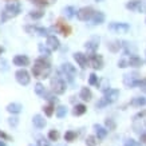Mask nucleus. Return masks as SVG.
<instances>
[{
	"mask_svg": "<svg viewBox=\"0 0 146 146\" xmlns=\"http://www.w3.org/2000/svg\"><path fill=\"white\" fill-rule=\"evenodd\" d=\"M19 13H20V4L15 3V1L8 3L5 5V8L3 9V12H1V22H7L9 19L18 16Z\"/></svg>",
	"mask_w": 146,
	"mask_h": 146,
	"instance_id": "f257e3e1",
	"label": "nucleus"
},
{
	"mask_svg": "<svg viewBox=\"0 0 146 146\" xmlns=\"http://www.w3.org/2000/svg\"><path fill=\"white\" fill-rule=\"evenodd\" d=\"M50 74H51V67H44L40 66V64H36L32 67V75L36 79H46L48 78Z\"/></svg>",
	"mask_w": 146,
	"mask_h": 146,
	"instance_id": "f03ea898",
	"label": "nucleus"
},
{
	"mask_svg": "<svg viewBox=\"0 0 146 146\" xmlns=\"http://www.w3.org/2000/svg\"><path fill=\"white\" fill-rule=\"evenodd\" d=\"M51 90H52V93L58 94V95H62L66 91V83H64V80L60 76L52 78L51 79Z\"/></svg>",
	"mask_w": 146,
	"mask_h": 146,
	"instance_id": "7ed1b4c3",
	"label": "nucleus"
},
{
	"mask_svg": "<svg viewBox=\"0 0 146 146\" xmlns=\"http://www.w3.org/2000/svg\"><path fill=\"white\" fill-rule=\"evenodd\" d=\"M94 13H95V11H94L91 7H82L80 9H78L76 16H78V19L82 20V22H87V20H90V19L94 16Z\"/></svg>",
	"mask_w": 146,
	"mask_h": 146,
	"instance_id": "20e7f679",
	"label": "nucleus"
},
{
	"mask_svg": "<svg viewBox=\"0 0 146 146\" xmlns=\"http://www.w3.org/2000/svg\"><path fill=\"white\" fill-rule=\"evenodd\" d=\"M89 64L95 70H101L103 67V58H102V55L93 52L89 56Z\"/></svg>",
	"mask_w": 146,
	"mask_h": 146,
	"instance_id": "39448f33",
	"label": "nucleus"
},
{
	"mask_svg": "<svg viewBox=\"0 0 146 146\" xmlns=\"http://www.w3.org/2000/svg\"><path fill=\"white\" fill-rule=\"evenodd\" d=\"M15 76H16V80H18L20 84H23V86H27V84L30 83V80H31L30 74H28L24 68H20V70L16 71V72H15Z\"/></svg>",
	"mask_w": 146,
	"mask_h": 146,
	"instance_id": "423d86ee",
	"label": "nucleus"
},
{
	"mask_svg": "<svg viewBox=\"0 0 146 146\" xmlns=\"http://www.w3.org/2000/svg\"><path fill=\"white\" fill-rule=\"evenodd\" d=\"M62 70H63L64 76H67V78H68V80H72V79H74V76L76 75L75 67L72 66L71 63H64V64L62 66Z\"/></svg>",
	"mask_w": 146,
	"mask_h": 146,
	"instance_id": "0eeeda50",
	"label": "nucleus"
},
{
	"mask_svg": "<svg viewBox=\"0 0 146 146\" xmlns=\"http://www.w3.org/2000/svg\"><path fill=\"white\" fill-rule=\"evenodd\" d=\"M56 30L60 32L63 36H68L71 34V31H72L71 27L63 22V19H59V20L56 22Z\"/></svg>",
	"mask_w": 146,
	"mask_h": 146,
	"instance_id": "6e6552de",
	"label": "nucleus"
},
{
	"mask_svg": "<svg viewBox=\"0 0 146 146\" xmlns=\"http://www.w3.org/2000/svg\"><path fill=\"white\" fill-rule=\"evenodd\" d=\"M74 59L80 66V68H86L89 66V58H87V55H84L83 52H75L74 54Z\"/></svg>",
	"mask_w": 146,
	"mask_h": 146,
	"instance_id": "1a4fd4ad",
	"label": "nucleus"
},
{
	"mask_svg": "<svg viewBox=\"0 0 146 146\" xmlns=\"http://www.w3.org/2000/svg\"><path fill=\"white\" fill-rule=\"evenodd\" d=\"M109 28L111 31L118 32V34H125V32L129 31V26L126 23H111L109 26Z\"/></svg>",
	"mask_w": 146,
	"mask_h": 146,
	"instance_id": "9d476101",
	"label": "nucleus"
},
{
	"mask_svg": "<svg viewBox=\"0 0 146 146\" xmlns=\"http://www.w3.org/2000/svg\"><path fill=\"white\" fill-rule=\"evenodd\" d=\"M138 82V74L137 72H133V74H126L123 78V83L129 87H133V86H137Z\"/></svg>",
	"mask_w": 146,
	"mask_h": 146,
	"instance_id": "9b49d317",
	"label": "nucleus"
},
{
	"mask_svg": "<svg viewBox=\"0 0 146 146\" xmlns=\"http://www.w3.org/2000/svg\"><path fill=\"white\" fill-rule=\"evenodd\" d=\"M46 44H47V47H48L51 51H55V50L59 48V46H60V43H59V39H58L56 36L54 35H50L47 36V40H46Z\"/></svg>",
	"mask_w": 146,
	"mask_h": 146,
	"instance_id": "f8f14e48",
	"label": "nucleus"
},
{
	"mask_svg": "<svg viewBox=\"0 0 146 146\" xmlns=\"http://www.w3.org/2000/svg\"><path fill=\"white\" fill-rule=\"evenodd\" d=\"M13 64L19 67H26L30 64V58L26 55H16L13 58Z\"/></svg>",
	"mask_w": 146,
	"mask_h": 146,
	"instance_id": "ddd939ff",
	"label": "nucleus"
},
{
	"mask_svg": "<svg viewBox=\"0 0 146 146\" xmlns=\"http://www.w3.org/2000/svg\"><path fill=\"white\" fill-rule=\"evenodd\" d=\"M84 47L90 52H95V50L99 47V38H91L89 42H86Z\"/></svg>",
	"mask_w": 146,
	"mask_h": 146,
	"instance_id": "4468645a",
	"label": "nucleus"
},
{
	"mask_svg": "<svg viewBox=\"0 0 146 146\" xmlns=\"http://www.w3.org/2000/svg\"><path fill=\"white\" fill-rule=\"evenodd\" d=\"M118 97H119V91H118L117 89H109L106 93H105V98H106L110 103L111 102H114V101H117V98Z\"/></svg>",
	"mask_w": 146,
	"mask_h": 146,
	"instance_id": "2eb2a0df",
	"label": "nucleus"
},
{
	"mask_svg": "<svg viewBox=\"0 0 146 146\" xmlns=\"http://www.w3.org/2000/svg\"><path fill=\"white\" fill-rule=\"evenodd\" d=\"M142 64H143V60H142L139 56H137V55H133V56L129 58V66H130V67L139 68Z\"/></svg>",
	"mask_w": 146,
	"mask_h": 146,
	"instance_id": "dca6fc26",
	"label": "nucleus"
},
{
	"mask_svg": "<svg viewBox=\"0 0 146 146\" xmlns=\"http://www.w3.org/2000/svg\"><path fill=\"white\" fill-rule=\"evenodd\" d=\"M79 98L82 101H91V98H93V93H91V90L89 87H83V89L80 90V94H79Z\"/></svg>",
	"mask_w": 146,
	"mask_h": 146,
	"instance_id": "f3484780",
	"label": "nucleus"
},
{
	"mask_svg": "<svg viewBox=\"0 0 146 146\" xmlns=\"http://www.w3.org/2000/svg\"><path fill=\"white\" fill-rule=\"evenodd\" d=\"M32 122H34V125H35L38 129H43L46 126V119L42 117V115H39V114H36V115H34V118H32Z\"/></svg>",
	"mask_w": 146,
	"mask_h": 146,
	"instance_id": "a211bd4d",
	"label": "nucleus"
},
{
	"mask_svg": "<svg viewBox=\"0 0 146 146\" xmlns=\"http://www.w3.org/2000/svg\"><path fill=\"white\" fill-rule=\"evenodd\" d=\"M23 106L20 103H16V102H13V103H9L8 106H7V111L9 113H12V114H19L20 111H22Z\"/></svg>",
	"mask_w": 146,
	"mask_h": 146,
	"instance_id": "6ab92c4d",
	"label": "nucleus"
},
{
	"mask_svg": "<svg viewBox=\"0 0 146 146\" xmlns=\"http://www.w3.org/2000/svg\"><path fill=\"white\" fill-rule=\"evenodd\" d=\"M141 0H130L127 4H126V8L130 9V11H138V9L141 8Z\"/></svg>",
	"mask_w": 146,
	"mask_h": 146,
	"instance_id": "aec40b11",
	"label": "nucleus"
},
{
	"mask_svg": "<svg viewBox=\"0 0 146 146\" xmlns=\"http://www.w3.org/2000/svg\"><path fill=\"white\" fill-rule=\"evenodd\" d=\"M94 129H95V131H97V138H98V139H103V138L106 137L107 130L105 127H102L101 125H95V126H94Z\"/></svg>",
	"mask_w": 146,
	"mask_h": 146,
	"instance_id": "412c9836",
	"label": "nucleus"
},
{
	"mask_svg": "<svg viewBox=\"0 0 146 146\" xmlns=\"http://www.w3.org/2000/svg\"><path fill=\"white\" fill-rule=\"evenodd\" d=\"M94 24H101V23L105 22V13L101 12V11H98V12L94 13V16L91 18Z\"/></svg>",
	"mask_w": 146,
	"mask_h": 146,
	"instance_id": "4be33fe9",
	"label": "nucleus"
},
{
	"mask_svg": "<svg viewBox=\"0 0 146 146\" xmlns=\"http://www.w3.org/2000/svg\"><path fill=\"white\" fill-rule=\"evenodd\" d=\"M86 110H87V107L84 106V105H76V106L74 107V110H72V114L76 115V117H79V115H83L84 113H86Z\"/></svg>",
	"mask_w": 146,
	"mask_h": 146,
	"instance_id": "5701e85b",
	"label": "nucleus"
},
{
	"mask_svg": "<svg viewBox=\"0 0 146 146\" xmlns=\"http://www.w3.org/2000/svg\"><path fill=\"white\" fill-rule=\"evenodd\" d=\"M145 103H146V99H145V98H142V97L134 98L133 101L130 102V105H131V106H134V107H141V106H143Z\"/></svg>",
	"mask_w": 146,
	"mask_h": 146,
	"instance_id": "b1692460",
	"label": "nucleus"
},
{
	"mask_svg": "<svg viewBox=\"0 0 146 146\" xmlns=\"http://www.w3.org/2000/svg\"><path fill=\"white\" fill-rule=\"evenodd\" d=\"M121 47H122V44H121L119 42H110V43L107 44V48L110 50L111 52H118Z\"/></svg>",
	"mask_w": 146,
	"mask_h": 146,
	"instance_id": "393cba45",
	"label": "nucleus"
},
{
	"mask_svg": "<svg viewBox=\"0 0 146 146\" xmlns=\"http://www.w3.org/2000/svg\"><path fill=\"white\" fill-rule=\"evenodd\" d=\"M78 12V11H76L75 9V7H66V8H64V13H66V18L67 19H72L74 18V16H75V13Z\"/></svg>",
	"mask_w": 146,
	"mask_h": 146,
	"instance_id": "a878e982",
	"label": "nucleus"
},
{
	"mask_svg": "<svg viewBox=\"0 0 146 146\" xmlns=\"http://www.w3.org/2000/svg\"><path fill=\"white\" fill-rule=\"evenodd\" d=\"M76 137H78V134H76L75 131H72V130H68V131H66V134H64V139H66L67 142H74L76 139Z\"/></svg>",
	"mask_w": 146,
	"mask_h": 146,
	"instance_id": "bb28decb",
	"label": "nucleus"
},
{
	"mask_svg": "<svg viewBox=\"0 0 146 146\" xmlns=\"http://www.w3.org/2000/svg\"><path fill=\"white\" fill-rule=\"evenodd\" d=\"M55 114H56L58 118H63V117H66L67 114V107L66 106H59L55 110Z\"/></svg>",
	"mask_w": 146,
	"mask_h": 146,
	"instance_id": "cd10ccee",
	"label": "nucleus"
},
{
	"mask_svg": "<svg viewBox=\"0 0 146 146\" xmlns=\"http://www.w3.org/2000/svg\"><path fill=\"white\" fill-rule=\"evenodd\" d=\"M35 93L40 97H44L46 95V90H44V86L42 83H36L35 84Z\"/></svg>",
	"mask_w": 146,
	"mask_h": 146,
	"instance_id": "c85d7f7f",
	"label": "nucleus"
},
{
	"mask_svg": "<svg viewBox=\"0 0 146 146\" xmlns=\"http://www.w3.org/2000/svg\"><path fill=\"white\" fill-rule=\"evenodd\" d=\"M39 51H40V54H43L44 56H48L50 54H51V50L47 47V44H43V43L39 44Z\"/></svg>",
	"mask_w": 146,
	"mask_h": 146,
	"instance_id": "c756f323",
	"label": "nucleus"
},
{
	"mask_svg": "<svg viewBox=\"0 0 146 146\" xmlns=\"http://www.w3.org/2000/svg\"><path fill=\"white\" fill-rule=\"evenodd\" d=\"M43 110H44V113H46L47 117H51V115L54 114V111L56 110V109H54V105L52 103H50V105H47V106L43 107Z\"/></svg>",
	"mask_w": 146,
	"mask_h": 146,
	"instance_id": "7c9ffc66",
	"label": "nucleus"
},
{
	"mask_svg": "<svg viewBox=\"0 0 146 146\" xmlns=\"http://www.w3.org/2000/svg\"><path fill=\"white\" fill-rule=\"evenodd\" d=\"M28 16L31 19H42L44 16V12H43V11H32V12H30Z\"/></svg>",
	"mask_w": 146,
	"mask_h": 146,
	"instance_id": "2f4dec72",
	"label": "nucleus"
},
{
	"mask_svg": "<svg viewBox=\"0 0 146 146\" xmlns=\"http://www.w3.org/2000/svg\"><path fill=\"white\" fill-rule=\"evenodd\" d=\"M98 143V138L94 137V135H89L86 138V145L87 146H95Z\"/></svg>",
	"mask_w": 146,
	"mask_h": 146,
	"instance_id": "473e14b6",
	"label": "nucleus"
},
{
	"mask_svg": "<svg viewBox=\"0 0 146 146\" xmlns=\"http://www.w3.org/2000/svg\"><path fill=\"white\" fill-rule=\"evenodd\" d=\"M59 137H60V134H59V131H58V130H50L48 138L51 139V141H58V139H59Z\"/></svg>",
	"mask_w": 146,
	"mask_h": 146,
	"instance_id": "72a5a7b5",
	"label": "nucleus"
},
{
	"mask_svg": "<svg viewBox=\"0 0 146 146\" xmlns=\"http://www.w3.org/2000/svg\"><path fill=\"white\" fill-rule=\"evenodd\" d=\"M109 86H110V84H109V80H107V79H102L101 84H99V89H101L103 93H106L107 90H109Z\"/></svg>",
	"mask_w": 146,
	"mask_h": 146,
	"instance_id": "f704fd0d",
	"label": "nucleus"
},
{
	"mask_svg": "<svg viewBox=\"0 0 146 146\" xmlns=\"http://www.w3.org/2000/svg\"><path fill=\"white\" fill-rule=\"evenodd\" d=\"M35 34L42 35V36H46L47 35V28H43V27H35Z\"/></svg>",
	"mask_w": 146,
	"mask_h": 146,
	"instance_id": "c9c22d12",
	"label": "nucleus"
},
{
	"mask_svg": "<svg viewBox=\"0 0 146 146\" xmlns=\"http://www.w3.org/2000/svg\"><path fill=\"white\" fill-rule=\"evenodd\" d=\"M32 3H35L38 5H48L51 3V0H30Z\"/></svg>",
	"mask_w": 146,
	"mask_h": 146,
	"instance_id": "e433bc0d",
	"label": "nucleus"
},
{
	"mask_svg": "<svg viewBox=\"0 0 146 146\" xmlns=\"http://www.w3.org/2000/svg\"><path fill=\"white\" fill-rule=\"evenodd\" d=\"M109 103H110V102H109V101H107V99H106V98L103 97V98H102V99H101V101H99V102H98V103H97V107H98V109H101V107L106 106V105H109Z\"/></svg>",
	"mask_w": 146,
	"mask_h": 146,
	"instance_id": "4c0bfd02",
	"label": "nucleus"
},
{
	"mask_svg": "<svg viewBox=\"0 0 146 146\" xmlns=\"http://www.w3.org/2000/svg\"><path fill=\"white\" fill-rule=\"evenodd\" d=\"M89 83L90 84H98V76L95 74H91L89 78Z\"/></svg>",
	"mask_w": 146,
	"mask_h": 146,
	"instance_id": "58836bf2",
	"label": "nucleus"
},
{
	"mask_svg": "<svg viewBox=\"0 0 146 146\" xmlns=\"http://www.w3.org/2000/svg\"><path fill=\"white\" fill-rule=\"evenodd\" d=\"M106 126L109 127V130H113V129H115V123H114V121L110 119V118H107V119H106Z\"/></svg>",
	"mask_w": 146,
	"mask_h": 146,
	"instance_id": "ea45409f",
	"label": "nucleus"
},
{
	"mask_svg": "<svg viewBox=\"0 0 146 146\" xmlns=\"http://www.w3.org/2000/svg\"><path fill=\"white\" fill-rule=\"evenodd\" d=\"M38 146H50V142L44 138H39L38 139Z\"/></svg>",
	"mask_w": 146,
	"mask_h": 146,
	"instance_id": "a19ab883",
	"label": "nucleus"
},
{
	"mask_svg": "<svg viewBox=\"0 0 146 146\" xmlns=\"http://www.w3.org/2000/svg\"><path fill=\"white\" fill-rule=\"evenodd\" d=\"M127 66H129V60H126V59H121L118 62V67H121V68H125Z\"/></svg>",
	"mask_w": 146,
	"mask_h": 146,
	"instance_id": "79ce46f5",
	"label": "nucleus"
},
{
	"mask_svg": "<svg viewBox=\"0 0 146 146\" xmlns=\"http://www.w3.org/2000/svg\"><path fill=\"white\" fill-rule=\"evenodd\" d=\"M143 117H146V110L139 111L138 114H135L134 115V119H139V118H143Z\"/></svg>",
	"mask_w": 146,
	"mask_h": 146,
	"instance_id": "37998d69",
	"label": "nucleus"
},
{
	"mask_svg": "<svg viewBox=\"0 0 146 146\" xmlns=\"http://www.w3.org/2000/svg\"><path fill=\"white\" fill-rule=\"evenodd\" d=\"M0 138L4 139V141H9V139H11V137H9L8 134H5L4 131H1V130H0Z\"/></svg>",
	"mask_w": 146,
	"mask_h": 146,
	"instance_id": "c03bdc74",
	"label": "nucleus"
},
{
	"mask_svg": "<svg viewBox=\"0 0 146 146\" xmlns=\"http://www.w3.org/2000/svg\"><path fill=\"white\" fill-rule=\"evenodd\" d=\"M9 125L15 127V126L18 125V118H9Z\"/></svg>",
	"mask_w": 146,
	"mask_h": 146,
	"instance_id": "a18cd8bd",
	"label": "nucleus"
},
{
	"mask_svg": "<svg viewBox=\"0 0 146 146\" xmlns=\"http://www.w3.org/2000/svg\"><path fill=\"white\" fill-rule=\"evenodd\" d=\"M134 145H135V143H134V142L131 141V139H130V141H129L127 143H126V146H134Z\"/></svg>",
	"mask_w": 146,
	"mask_h": 146,
	"instance_id": "49530a36",
	"label": "nucleus"
},
{
	"mask_svg": "<svg viewBox=\"0 0 146 146\" xmlns=\"http://www.w3.org/2000/svg\"><path fill=\"white\" fill-rule=\"evenodd\" d=\"M142 142H143V143H146V134H143V135H142Z\"/></svg>",
	"mask_w": 146,
	"mask_h": 146,
	"instance_id": "de8ad7c7",
	"label": "nucleus"
},
{
	"mask_svg": "<svg viewBox=\"0 0 146 146\" xmlns=\"http://www.w3.org/2000/svg\"><path fill=\"white\" fill-rule=\"evenodd\" d=\"M4 52V48H3V47H1V46H0V55H1V54Z\"/></svg>",
	"mask_w": 146,
	"mask_h": 146,
	"instance_id": "09e8293b",
	"label": "nucleus"
},
{
	"mask_svg": "<svg viewBox=\"0 0 146 146\" xmlns=\"http://www.w3.org/2000/svg\"><path fill=\"white\" fill-rule=\"evenodd\" d=\"M0 146H5V145H4V142H1V141H0Z\"/></svg>",
	"mask_w": 146,
	"mask_h": 146,
	"instance_id": "8fccbe9b",
	"label": "nucleus"
},
{
	"mask_svg": "<svg viewBox=\"0 0 146 146\" xmlns=\"http://www.w3.org/2000/svg\"><path fill=\"white\" fill-rule=\"evenodd\" d=\"M97 1H102V0H97Z\"/></svg>",
	"mask_w": 146,
	"mask_h": 146,
	"instance_id": "3c124183",
	"label": "nucleus"
},
{
	"mask_svg": "<svg viewBox=\"0 0 146 146\" xmlns=\"http://www.w3.org/2000/svg\"><path fill=\"white\" fill-rule=\"evenodd\" d=\"M30 146H34V145H30Z\"/></svg>",
	"mask_w": 146,
	"mask_h": 146,
	"instance_id": "603ef678",
	"label": "nucleus"
}]
</instances>
